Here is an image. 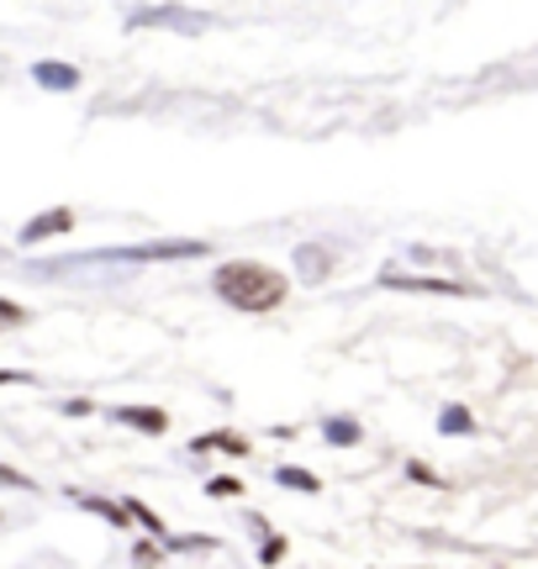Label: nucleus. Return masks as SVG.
<instances>
[{
  "mask_svg": "<svg viewBox=\"0 0 538 569\" xmlns=\"http://www.w3.org/2000/svg\"><path fill=\"white\" fill-rule=\"evenodd\" d=\"M217 296L227 307H244V311H269L286 301V275L269 269V264H254V259H238V264H222L217 269Z\"/></svg>",
  "mask_w": 538,
  "mask_h": 569,
  "instance_id": "f257e3e1",
  "label": "nucleus"
},
{
  "mask_svg": "<svg viewBox=\"0 0 538 569\" xmlns=\"http://www.w3.org/2000/svg\"><path fill=\"white\" fill-rule=\"evenodd\" d=\"M117 422L138 427V432H164L170 417H164V411H153V406H117Z\"/></svg>",
  "mask_w": 538,
  "mask_h": 569,
  "instance_id": "f03ea898",
  "label": "nucleus"
},
{
  "mask_svg": "<svg viewBox=\"0 0 538 569\" xmlns=\"http://www.w3.org/2000/svg\"><path fill=\"white\" fill-rule=\"evenodd\" d=\"M69 222H74L69 212H49V216H43V222H32V227H26V243H37V237H53V233H64Z\"/></svg>",
  "mask_w": 538,
  "mask_h": 569,
  "instance_id": "7ed1b4c3",
  "label": "nucleus"
},
{
  "mask_svg": "<svg viewBox=\"0 0 538 569\" xmlns=\"http://www.w3.org/2000/svg\"><path fill=\"white\" fill-rule=\"evenodd\" d=\"M275 480H280V485H295V491H318V480L301 470H275Z\"/></svg>",
  "mask_w": 538,
  "mask_h": 569,
  "instance_id": "20e7f679",
  "label": "nucleus"
},
{
  "mask_svg": "<svg viewBox=\"0 0 538 569\" xmlns=\"http://www.w3.org/2000/svg\"><path fill=\"white\" fill-rule=\"evenodd\" d=\"M43 85H53V90H64V85H74V69H58V64H43Z\"/></svg>",
  "mask_w": 538,
  "mask_h": 569,
  "instance_id": "39448f33",
  "label": "nucleus"
},
{
  "mask_svg": "<svg viewBox=\"0 0 538 569\" xmlns=\"http://www.w3.org/2000/svg\"><path fill=\"white\" fill-rule=\"evenodd\" d=\"M439 427H443V432H470V411H460V406H449Z\"/></svg>",
  "mask_w": 538,
  "mask_h": 569,
  "instance_id": "423d86ee",
  "label": "nucleus"
},
{
  "mask_svg": "<svg viewBox=\"0 0 538 569\" xmlns=\"http://www.w3.org/2000/svg\"><path fill=\"white\" fill-rule=\"evenodd\" d=\"M354 438H359L354 422H327V443H354Z\"/></svg>",
  "mask_w": 538,
  "mask_h": 569,
  "instance_id": "0eeeda50",
  "label": "nucleus"
},
{
  "mask_svg": "<svg viewBox=\"0 0 538 569\" xmlns=\"http://www.w3.org/2000/svg\"><path fill=\"white\" fill-rule=\"evenodd\" d=\"M17 322H22V307H6V301H0V328H17Z\"/></svg>",
  "mask_w": 538,
  "mask_h": 569,
  "instance_id": "6e6552de",
  "label": "nucleus"
},
{
  "mask_svg": "<svg viewBox=\"0 0 538 569\" xmlns=\"http://www.w3.org/2000/svg\"><path fill=\"white\" fill-rule=\"evenodd\" d=\"M212 496H238V480H212Z\"/></svg>",
  "mask_w": 538,
  "mask_h": 569,
  "instance_id": "1a4fd4ad",
  "label": "nucleus"
}]
</instances>
